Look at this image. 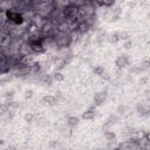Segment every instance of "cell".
Wrapping results in <instances>:
<instances>
[{
	"label": "cell",
	"mask_w": 150,
	"mask_h": 150,
	"mask_svg": "<svg viewBox=\"0 0 150 150\" xmlns=\"http://www.w3.org/2000/svg\"><path fill=\"white\" fill-rule=\"evenodd\" d=\"M129 64H130V57H129V55H127V54H121V55H118V56L116 57V60H115V66H116L118 69H124V68H127Z\"/></svg>",
	"instance_id": "4"
},
{
	"label": "cell",
	"mask_w": 150,
	"mask_h": 150,
	"mask_svg": "<svg viewBox=\"0 0 150 150\" xmlns=\"http://www.w3.org/2000/svg\"><path fill=\"white\" fill-rule=\"evenodd\" d=\"M5 15H6V19L8 22H11L12 25H15V26H22L25 23V18H23V14L13 9V8H8L5 11Z\"/></svg>",
	"instance_id": "2"
},
{
	"label": "cell",
	"mask_w": 150,
	"mask_h": 150,
	"mask_svg": "<svg viewBox=\"0 0 150 150\" xmlns=\"http://www.w3.org/2000/svg\"><path fill=\"white\" fill-rule=\"evenodd\" d=\"M79 122H80V118H79V117H76V116H70V117H68V120H67V125H68L70 129H73V128H75V127L79 124Z\"/></svg>",
	"instance_id": "13"
},
{
	"label": "cell",
	"mask_w": 150,
	"mask_h": 150,
	"mask_svg": "<svg viewBox=\"0 0 150 150\" xmlns=\"http://www.w3.org/2000/svg\"><path fill=\"white\" fill-rule=\"evenodd\" d=\"M95 116H96V107H95V105H91V107H89V108L82 114L81 117H82L83 120L90 121V120H94Z\"/></svg>",
	"instance_id": "7"
},
{
	"label": "cell",
	"mask_w": 150,
	"mask_h": 150,
	"mask_svg": "<svg viewBox=\"0 0 150 150\" xmlns=\"http://www.w3.org/2000/svg\"><path fill=\"white\" fill-rule=\"evenodd\" d=\"M131 46H132L131 40H128V41H124V42H123V48H124V49H130Z\"/></svg>",
	"instance_id": "26"
},
{
	"label": "cell",
	"mask_w": 150,
	"mask_h": 150,
	"mask_svg": "<svg viewBox=\"0 0 150 150\" xmlns=\"http://www.w3.org/2000/svg\"><path fill=\"white\" fill-rule=\"evenodd\" d=\"M105 70V68L103 67V66H95L94 68H93V71H94V74H96L97 76H100L103 71Z\"/></svg>",
	"instance_id": "20"
},
{
	"label": "cell",
	"mask_w": 150,
	"mask_h": 150,
	"mask_svg": "<svg viewBox=\"0 0 150 150\" xmlns=\"http://www.w3.org/2000/svg\"><path fill=\"white\" fill-rule=\"evenodd\" d=\"M7 73H9L8 59L5 54H0V74H7Z\"/></svg>",
	"instance_id": "5"
},
{
	"label": "cell",
	"mask_w": 150,
	"mask_h": 150,
	"mask_svg": "<svg viewBox=\"0 0 150 150\" xmlns=\"http://www.w3.org/2000/svg\"><path fill=\"white\" fill-rule=\"evenodd\" d=\"M63 13H64V16H66V22L68 23H73L77 20L79 18V7L75 6L71 1L70 4L63 9Z\"/></svg>",
	"instance_id": "3"
},
{
	"label": "cell",
	"mask_w": 150,
	"mask_h": 150,
	"mask_svg": "<svg viewBox=\"0 0 150 150\" xmlns=\"http://www.w3.org/2000/svg\"><path fill=\"white\" fill-rule=\"evenodd\" d=\"M13 96H14V90H13V89L6 90V91L4 93V98L6 100V102H7V101H12Z\"/></svg>",
	"instance_id": "19"
},
{
	"label": "cell",
	"mask_w": 150,
	"mask_h": 150,
	"mask_svg": "<svg viewBox=\"0 0 150 150\" xmlns=\"http://www.w3.org/2000/svg\"><path fill=\"white\" fill-rule=\"evenodd\" d=\"M136 111L139 116H148L149 115V107L146 103H138L136 105Z\"/></svg>",
	"instance_id": "10"
},
{
	"label": "cell",
	"mask_w": 150,
	"mask_h": 150,
	"mask_svg": "<svg viewBox=\"0 0 150 150\" xmlns=\"http://www.w3.org/2000/svg\"><path fill=\"white\" fill-rule=\"evenodd\" d=\"M41 102H42L43 104H46V105L53 107V105H55V104L59 103V100H57L54 95H46V96H43V97L41 98Z\"/></svg>",
	"instance_id": "8"
},
{
	"label": "cell",
	"mask_w": 150,
	"mask_h": 150,
	"mask_svg": "<svg viewBox=\"0 0 150 150\" xmlns=\"http://www.w3.org/2000/svg\"><path fill=\"white\" fill-rule=\"evenodd\" d=\"M23 118H25V121H26V122L30 123V122H33V121H34L35 115H34L33 112H26V114H25V116H23Z\"/></svg>",
	"instance_id": "22"
},
{
	"label": "cell",
	"mask_w": 150,
	"mask_h": 150,
	"mask_svg": "<svg viewBox=\"0 0 150 150\" xmlns=\"http://www.w3.org/2000/svg\"><path fill=\"white\" fill-rule=\"evenodd\" d=\"M7 22L6 15H5V11H0V29L5 26V23Z\"/></svg>",
	"instance_id": "21"
},
{
	"label": "cell",
	"mask_w": 150,
	"mask_h": 150,
	"mask_svg": "<svg viewBox=\"0 0 150 150\" xmlns=\"http://www.w3.org/2000/svg\"><path fill=\"white\" fill-rule=\"evenodd\" d=\"M103 131H104V138H105L108 142H111V141H114V139L116 138V135H115V132H114L112 130L107 129V130H103Z\"/></svg>",
	"instance_id": "15"
},
{
	"label": "cell",
	"mask_w": 150,
	"mask_h": 150,
	"mask_svg": "<svg viewBox=\"0 0 150 150\" xmlns=\"http://www.w3.org/2000/svg\"><path fill=\"white\" fill-rule=\"evenodd\" d=\"M108 41L110 43H117L120 41V35H118V32H112L111 34L108 35Z\"/></svg>",
	"instance_id": "14"
},
{
	"label": "cell",
	"mask_w": 150,
	"mask_h": 150,
	"mask_svg": "<svg viewBox=\"0 0 150 150\" xmlns=\"http://www.w3.org/2000/svg\"><path fill=\"white\" fill-rule=\"evenodd\" d=\"M50 76H52L53 82H62V81L64 80V75H63L62 71H57V70H55Z\"/></svg>",
	"instance_id": "12"
},
{
	"label": "cell",
	"mask_w": 150,
	"mask_h": 150,
	"mask_svg": "<svg viewBox=\"0 0 150 150\" xmlns=\"http://www.w3.org/2000/svg\"><path fill=\"white\" fill-rule=\"evenodd\" d=\"M33 97V90L32 89H27L26 91H25V98L26 100H29V98H32Z\"/></svg>",
	"instance_id": "25"
},
{
	"label": "cell",
	"mask_w": 150,
	"mask_h": 150,
	"mask_svg": "<svg viewBox=\"0 0 150 150\" xmlns=\"http://www.w3.org/2000/svg\"><path fill=\"white\" fill-rule=\"evenodd\" d=\"M139 83H141V84H146V83H148V76H141Z\"/></svg>",
	"instance_id": "28"
},
{
	"label": "cell",
	"mask_w": 150,
	"mask_h": 150,
	"mask_svg": "<svg viewBox=\"0 0 150 150\" xmlns=\"http://www.w3.org/2000/svg\"><path fill=\"white\" fill-rule=\"evenodd\" d=\"M129 71H130L131 74H136V75H138V74H141L142 71H144V69L141 67V64H136V66L131 67Z\"/></svg>",
	"instance_id": "18"
},
{
	"label": "cell",
	"mask_w": 150,
	"mask_h": 150,
	"mask_svg": "<svg viewBox=\"0 0 150 150\" xmlns=\"http://www.w3.org/2000/svg\"><path fill=\"white\" fill-rule=\"evenodd\" d=\"M2 143H4V141H2V139H1V138H0V145H1V144H2Z\"/></svg>",
	"instance_id": "31"
},
{
	"label": "cell",
	"mask_w": 150,
	"mask_h": 150,
	"mask_svg": "<svg viewBox=\"0 0 150 150\" xmlns=\"http://www.w3.org/2000/svg\"><path fill=\"white\" fill-rule=\"evenodd\" d=\"M6 150H18V148H16L15 145H8Z\"/></svg>",
	"instance_id": "29"
},
{
	"label": "cell",
	"mask_w": 150,
	"mask_h": 150,
	"mask_svg": "<svg viewBox=\"0 0 150 150\" xmlns=\"http://www.w3.org/2000/svg\"><path fill=\"white\" fill-rule=\"evenodd\" d=\"M29 69H30V74H40L42 71V63L41 61H33L29 64Z\"/></svg>",
	"instance_id": "9"
},
{
	"label": "cell",
	"mask_w": 150,
	"mask_h": 150,
	"mask_svg": "<svg viewBox=\"0 0 150 150\" xmlns=\"http://www.w3.org/2000/svg\"><path fill=\"white\" fill-rule=\"evenodd\" d=\"M108 33L107 32H101V33H98L97 34V36H96V41L98 42V43H103L104 41H108Z\"/></svg>",
	"instance_id": "16"
},
{
	"label": "cell",
	"mask_w": 150,
	"mask_h": 150,
	"mask_svg": "<svg viewBox=\"0 0 150 150\" xmlns=\"http://www.w3.org/2000/svg\"><path fill=\"white\" fill-rule=\"evenodd\" d=\"M49 146H50L52 149H54V150H59V149L61 148V144H60L57 141H52V142L49 143Z\"/></svg>",
	"instance_id": "23"
},
{
	"label": "cell",
	"mask_w": 150,
	"mask_h": 150,
	"mask_svg": "<svg viewBox=\"0 0 150 150\" xmlns=\"http://www.w3.org/2000/svg\"><path fill=\"white\" fill-rule=\"evenodd\" d=\"M100 77H101V79H103L104 81H110V79H111L110 74H109L107 70H104V71H103V73L100 75Z\"/></svg>",
	"instance_id": "24"
},
{
	"label": "cell",
	"mask_w": 150,
	"mask_h": 150,
	"mask_svg": "<svg viewBox=\"0 0 150 150\" xmlns=\"http://www.w3.org/2000/svg\"><path fill=\"white\" fill-rule=\"evenodd\" d=\"M120 121V117L117 116V115H111L107 121H105V123L103 124V127H102V129L103 130H107V129H110V127L112 125V124H116L117 122Z\"/></svg>",
	"instance_id": "11"
},
{
	"label": "cell",
	"mask_w": 150,
	"mask_h": 150,
	"mask_svg": "<svg viewBox=\"0 0 150 150\" xmlns=\"http://www.w3.org/2000/svg\"><path fill=\"white\" fill-rule=\"evenodd\" d=\"M105 98H107V93L105 91H97V93H95V95L93 97V101H94L95 107H98V105L103 104L104 101H105Z\"/></svg>",
	"instance_id": "6"
},
{
	"label": "cell",
	"mask_w": 150,
	"mask_h": 150,
	"mask_svg": "<svg viewBox=\"0 0 150 150\" xmlns=\"http://www.w3.org/2000/svg\"><path fill=\"white\" fill-rule=\"evenodd\" d=\"M2 116H4V112H2V111H0V118H1Z\"/></svg>",
	"instance_id": "30"
},
{
	"label": "cell",
	"mask_w": 150,
	"mask_h": 150,
	"mask_svg": "<svg viewBox=\"0 0 150 150\" xmlns=\"http://www.w3.org/2000/svg\"><path fill=\"white\" fill-rule=\"evenodd\" d=\"M125 111H127V107L125 105H120L118 108H117V112L121 115H123V114H125Z\"/></svg>",
	"instance_id": "27"
},
{
	"label": "cell",
	"mask_w": 150,
	"mask_h": 150,
	"mask_svg": "<svg viewBox=\"0 0 150 150\" xmlns=\"http://www.w3.org/2000/svg\"><path fill=\"white\" fill-rule=\"evenodd\" d=\"M118 35H120V41H128L130 40V33L127 32V30H122V32H118Z\"/></svg>",
	"instance_id": "17"
},
{
	"label": "cell",
	"mask_w": 150,
	"mask_h": 150,
	"mask_svg": "<svg viewBox=\"0 0 150 150\" xmlns=\"http://www.w3.org/2000/svg\"><path fill=\"white\" fill-rule=\"evenodd\" d=\"M53 42H54V46H55L57 49L69 48V46L73 43L70 33H68V32H63V30H60V29H57L56 34L54 35V38H53Z\"/></svg>",
	"instance_id": "1"
}]
</instances>
